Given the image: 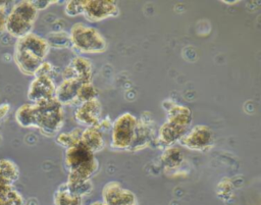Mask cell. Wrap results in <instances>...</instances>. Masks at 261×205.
I'll use <instances>...</instances> for the list:
<instances>
[{"mask_svg":"<svg viewBox=\"0 0 261 205\" xmlns=\"http://www.w3.org/2000/svg\"><path fill=\"white\" fill-rule=\"evenodd\" d=\"M50 48L46 38L31 33L16 40L13 50L14 63L21 73L34 76L39 66L46 60Z\"/></svg>","mask_w":261,"mask_h":205,"instance_id":"obj_1","label":"cell"},{"mask_svg":"<svg viewBox=\"0 0 261 205\" xmlns=\"http://www.w3.org/2000/svg\"><path fill=\"white\" fill-rule=\"evenodd\" d=\"M64 165L68 176L91 180L99 170V161L94 153L82 143L65 149Z\"/></svg>","mask_w":261,"mask_h":205,"instance_id":"obj_2","label":"cell"},{"mask_svg":"<svg viewBox=\"0 0 261 205\" xmlns=\"http://www.w3.org/2000/svg\"><path fill=\"white\" fill-rule=\"evenodd\" d=\"M71 48L80 54H101L107 50L105 37L94 27L75 22L69 30Z\"/></svg>","mask_w":261,"mask_h":205,"instance_id":"obj_3","label":"cell"},{"mask_svg":"<svg viewBox=\"0 0 261 205\" xmlns=\"http://www.w3.org/2000/svg\"><path fill=\"white\" fill-rule=\"evenodd\" d=\"M38 17V10L32 1L22 0L16 2L7 14L6 33L11 37L20 39L33 33V28Z\"/></svg>","mask_w":261,"mask_h":205,"instance_id":"obj_4","label":"cell"},{"mask_svg":"<svg viewBox=\"0 0 261 205\" xmlns=\"http://www.w3.org/2000/svg\"><path fill=\"white\" fill-rule=\"evenodd\" d=\"M37 129L47 137H56L65 122L64 107L54 98L36 104Z\"/></svg>","mask_w":261,"mask_h":205,"instance_id":"obj_5","label":"cell"},{"mask_svg":"<svg viewBox=\"0 0 261 205\" xmlns=\"http://www.w3.org/2000/svg\"><path fill=\"white\" fill-rule=\"evenodd\" d=\"M138 118L130 112H123L112 121L110 145L115 150H128L130 147Z\"/></svg>","mask_w":261,"mask_h":205,"instance_id":"obj_6","label":"cell"},{"mask_svg":"<svg viewBox=\"0 0 261 205\" xmlns=\"http://www.w3.org/2000/svg\"><path fill=\"white\" fill-rule=\"evenodd\" d=\"M155 140V121L152 114H150V112L148 111H145L137 120L134 140L127 151H141L149 147Z\"/></svg>","mask_w":261,"mask_h":205,"instance_id":"obj_7","label":"cell"},{"mask_svg":"<svg viewBox=\"0 0 261 205\" xmlns=\"http://www.w3.org/2000/svg\"><path fill=\"white\" fill-rule=\"evenodd\" d=\"M213 140V133L208 125L197 124L190 129L178 143L190 150L206 151L212 147Z\"/></svg>","mask_w":261,"mask_h":205,"instance_id":"obj_8","label":"cell"},{"mask_svg":"<svg viewBox=\"0 0 261 205\" xmlns=\"http://www.w3.org/2000/svg\"><path fill=\"white\" fill-rule=\"evenodd\" d=\"M84 17L90 22H99L119 15V8L115 1L85 0Z\"/></svg>","mask_w":261,"mask_h":205,"instance_id":"obj_9","label":"cell"},{"mask_svg":"<svg viewBox=\"0 0 261 205\" xmlns=\"http://www.w3.org/2000/svg\"><path fill=\"white\" fill-rule=\"evenodd\" d=\"M102 201L106 205H138L136 195L116 181H110L103 186Z\"/></svg>","mask_w":261,"mask_h":205,"instance_id":"obj_10","label":"cell"},{"mask_svg":"<svg viewBox=\"0 0 261 205\" xmlns=\"http://www.w3.org/2000/svg\"><path fill=\"white\" fill-rule=\"evenodd\" d=\"M56 84L50 76L36 75L32 80L28 89V99L31 103L37 104L54 98Z\"/></svg>","mask_w":261,"mask_h":205,"instance_id":"obj_11","label":"cell"},{"mask_svg":"<svg viewBox=\"0 0 261 205\" xmlns=\"http://www.w3.org/2000/svg\"><path fill=\"white\" fill-rule=\"evenodd\" d=\"M62 79H73L81 83L92 82L93 64L92 61L82 55L74 56L61 71Z\"/></svg>","mask_w":261,"mask_h":205,"instance_id":"obj_12","label":"cell"},{"mask_svg":"<svg viewBox=\"0 0 261 205\" xmlns=\"http://www.w3.org/2000/svg\"><path fill=\"white\" fill-rule=\"evenodd\" d=\"M73 115L81 125L96 126L102 118V104L98 99L81 103L76 106Z\"/></svg>","mask_w":261,"mask_h":205,"instance_id":"obj_13","label":"cell"},{"mask_svg":"<svg viewBox=\"0 0 261 205\" xmlns=\"http://www.w3.org/2000/svg\"><path fill=\"white\" fill-rule=\"evenodd\" d=\"M162 107L166 112L167 121L190 129L193 118L190 108L169 99H165L162 101Z\"/></svg>","mask_w":261,"mask_h":205,"instance_id":"obj_14","label":"cell"},{"mask_svg":"<svg viewBox=\"0 0 261 205\" xmlns=\"http://www.w3.org/2000/svg\"><path fill=\"white\" fill-rule=\"evenodd\" d=\"M82 84L83 83L73 79H62L60 83L56 85L54 99L63 107L76 104L77 92Z\"/></svg>","mask_w":261,"mask_h":205,"instance_id":"obj_15","label":"cell"},{"mask_svg":"<svg viewBox=\"0 0 261 205\" xmlns=\"http://www.w3.org/2000/svg\"><path fill=\"white\" fill-rule=\"evenodd\" d=\"M189 130V127L165 120V122H163L158 129L155 141L166 148L178 142Z\"/></svg>","mask_w":261,"mask_h":205,"instance_id":"obj_16","label":"cell"},{"mask_svg":"<svg viewBox=\"0 0 261 205\" xmlns=\"http://www.w3.org/2000/svg\"><path fill=\"white\" fill-rule=\"evenodd\" d=\"M81 143L94 154L102 151L105 147L103 133L96 126H87L83 129Z\"/></svg>","mask_w":261,"mask_h":205,"instance_id":"obj_17","label":"cell"},{"mask_svg":"<svg viewBox=\"0 0 261 205\" xmlns=\"http://www.w3.org/2000/svg\"><path fill=\"white\" fill-rule=\"evenodd\" d=\"M37 109L34 103L21 104L14 113L15 122L23 129H37Z\"/></svg>","mask_w":261,"mask_h":205,"instance_id":"obj_18","label":"cell"},{"mask_svg":"<svg viewBox=\"0 0 261 205\" xmlns=\"http://www.w3.org/2000/svg\"><path fill=\"white\" fill-rule=\"evenodd\" d=\"M184 159L185 157L181 150L174 145L164 148L160 156L162 165L164 166L165 169H168V170H174L179 168V166L184 162Z\"/></svg>","mask_w":261,"mask_h":205,"instance_id":"obj_19","label":"cell"},{"mask_svg":"<svg viewBox=\"0 0 261 205\" xmlns=\"http://www.w3.org/2000/svg\"><path fill=\"white\" fill-rule=\"evenodd\" d=\"M65 187L67 191L77 197H81L84 199V197L89 196L93 189L94 185L92 183V180H83L79 177H72L67 175L66 182H64Z\"/></svg>","mask_w":261,"mask_h":205,"instance_id":"obj_20","label":"cell"},{"mask_svg":"<svg viewBox=\"0 0 261 205\" xmlns=\"http://www.w3.org/2000/svg\"><path fill=\"white\" fill-rule=\"evenodd\" d=\"M53 204L54 205H83V198L70 194L65 184L62 183L53 195Z\"/></svg>","mask_w":261,"mask_h":205,"instance_id":"obj_21","label":"cell"},{"mask_svg":"<svg viewBox=\"0 0 261 205\" xmlns=\"http://www.w3.org/2000/svg\"><path fill=\"white\" fill-rule=\"evenodd\" d=\"M82 132H83L82 127H75L68 132L59 133L55 139L56 143L65 149L70 148L74 145H77L81 143Z\"/></svg>","mask_w":261,"mask_h":205,"instance_id":"obj_22","label":"cell"},{"mask_svg":"<svg viewBox=\"0 0 261 205\" xmlns=\"http://www.w3.org/2000/svg\"><path fill=\"white\" fill-rule=\"evenodd\" d=\"M0 175L11 185H13L19 177V169L17 164L8 158H1Z\"/></svg>","mask_w":261,"mask_h":205,"instance_id":"obj_23","label":"cell"},{"mask_svg":"<svg viewBox=\"0 0 261 205\" xmlns=\"http://www.w3.org/2000/svg\"><path fill=\"white\" fill-rule=\"evenodd\" d=\"M46 40L50 47H54L58 49L71 47L69 33H65L63 31H54L49 33Z\"/></svg>","mask_w":261,"mask_h":205,"instance_id":"obj_24","label":"cell"},{"mask_svg":"<svg viewBox=\"0 0 261 205\" xmlns=\"http://www.w3.org/2000/svg\"><path fill=\"white\" fill-rule=\"evenodd\" d=\"M23 196L14 187L0 194V205H24Z\"/></svg>","mask_w":261,"mask_h":205,"instance_id":"obj_25","label":"cell"},{"mask_svg":"<svg viewBox=\"0 0 261 205\" xmlns=\"http://www.w3.org/2000/svg\"><path fill=\"white\" fill-rule=\"evenodd\" d=\"M94 99H98V90L93 85L92 82L90 83H84L81 85L79 92H77V98H76V105L91 101Z\"/></svg>","mask_w":261,"mask_h":205,"instance_id":"obj_26","label":"cell"},{"mask_svg":"<svg viewBox=\"0 0 261 205\" xmlns=\"http://www.w3.org/2000/svg\"><path fill=\"white\" fill-rule=\"evenodd\" d=\"M233 183L229 177L221 178L216 186V195L222 201H228L233 195Z\"/></svg>","mask_w":261,"mask_h":205,"instance_id":"obj_27","label":"cell"},{"mask_svg":"<svg viewBox=\"0 0 261 205\" xmlns=\"http://www.w3.org/2000/svg\"><path fill=\"white\" fill-rule=\"evenodd\" d=\"M85 7V0H69L65 2L64 5V12L68 16H76L83 15Z\"/></svg>","mask_w":261,"mask_h":205,"instance_id":"obj_28","label":"cell"},{"mask_svg":"<svg viewBox=\"0 0 261 205\" xmlns=\"http://www.w3.org/2000/svg\"><path fill=\"white\" fill-rule=\"evenodd\" d=\"M36 75L50 76V78H52V79L54 80V75H55V66H54L51 62L45 60V61L39 66V68L37 69V71H36V73H35L34 76H36Z\"/></svg>","mask_w":261,"mask_h":205,"instance_id":"obj_29","label":"cell"},{"mask_svg":"<svg viewBox=\"0 0 261 205\" xmlns=\"http://www.w3.org/2000/svg\"><path fill=\"white\" fill-rule=\"evenodd\" d=\"M6 1H0V34L6 32V20H7V10H6Z\"/></svg>","mask_w":261,"mask_h":205,"instance_id":"obj_30","label":"cell"},{"mask_svg":"<svg viewBox=\"0 0 261 205\" xmlns=\"http://www.w3.org/2000/svg\"><path fill=\"white\" fill-rule=\"evenodd\" d=\"M111 126H112V121L111 119L106 116V117H102L100 119V121L98 122V124L96 125V127H98L103 134L105 132H108V131H111Z\"/></svg>","mask_w":261,"mask_h":205,"instance_id":"obj_31","label":"cell"},{"mask_svg":"<svg viewBox=\"0 0 261 205\" xmlns=\"http://www.w3.org/2000/svg\"><path fill=\"white\" fill-rule=\"evenodd\" d=\"M32 3L35 6V8L39 11V10L46 9L49 5L53 3H59V1H32Z\"/></svg>","mask_w":261,"mask_h":205,"instance_id":"obj_32","label":"cell"},{"mask_svg":"<svg viewBox=\"0 0 261 205\" xmlns=\"http://www.w3.org/2000/svg\"><path fill=\"white\" fill-rule=\"evenodd\" d=\"M10 111L9 103H1L0 104V121H2Z\"/></svg>","mask_w":261,"mask_h":205,"instance_id":"obj_33","label":"cell"},{"mask_svg":"<svg viewBox=\"0 0 261 205\" xmlns=\"http://www.w3.org/2000/svg\"><path fill=\"white\" fill-rule=\"evenodd\" d=\"M13 185H11L9 182H7L5 178H3L1 175H0V194L5 192L6 190L12 188Z\"/></svg>","mask_w":261,"mask_h":205,"instance_id":"obj_34","label":"cell"},{"mask_svg":"<svg viewBox=\"0 0 261 205\" xmlns=\"http://www.w3.org/2000/svg\"><path fill=\"white\" fill-rule=\"evenodd\" d=\"M90 205H106L103 201H95L93 203H91Z\"/></svg>","mask_w":261,"mask_h":205,"instance_id":"obj_35","label":"cell"},{"mask_svg":"<svg viewBox=\"0 0 261 205\" xmlns=\"http://www.w3.org/2000/svg\"><path fill=\"white\" fill-rule=\"evenodd\" d=\"M223 3H225V4H236V3H238L239 1H222Z\"/></svg>","mask_w":261,"mask_h":205,"instance_id":"obj_36","label":"cell"}]
</instances>
